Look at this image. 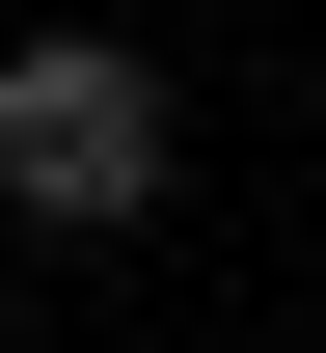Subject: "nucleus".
I'll list each match as a JSON object with an SVG mask.
<instances>
[{
	"mask_svg": "<svg viewBox=\"0 0 326 353\" xmlns=\"http://www.w3.org/2000/svg\"><path fill=\"white\" fill-rule=\"evenodd\" d=\"M163 163H190V136H163V54H136V28H28V54H0V218L136 245Z\"/></svg>",
	"mask_w": 326,
	"mask_h": 353,
	"instance_id": "obj_1",
	"label": "nucleus"
}]
</instances>
